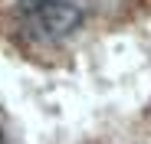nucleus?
I'll return each instance as SVG.
<instances>
[{"label": "nucleus", "mask_w": 151, "mask_h": 144, "mask_svg": "<svg viewBox=\"0 0 151 144\" xmlns=\"http://www.w3.org/2000/svg\"><path fill=\"white\" fill-rule=\"evenodd\" d=\"M89 0H17L20 33L36 46H56L82 26Z\"/></svg>", "instance_id": "nucleus-1"}, {"label": "nucleus", "mask_w": 151, "mask_h": 144, "mask_svg": "<svg viewBox=\"0 0 151 144\" xmlns=\"http://www.w3.org/2000/svg\"><path fill=\"white\" fill-rule=\"evenodd\" d=\"M0 144H7V141H4V131H0Z\"/></svg>", "instance_id": "nucleus-2"}]
</instances>
